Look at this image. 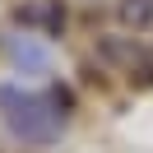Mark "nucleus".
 I'll return each instance as SVG.
<instances>
[{
  "label": "nucleus",
  "mask_w": 153,
  "mask_h": 153,
  "mask_svg": "<svg viewBox=\"0 0 153 153\" xmlns=\"http://www.w3.org/2000/svg\"><path fill=\"white\" fill-rule=\"evenodd\" d=\"M0 116H5V125H10L19 139H60V130H65V93L56 97H42V93H23V88H0Z\"/></svg>",
  "instance_id": "obj_1"
},
{
  "label": "nucleus",
  "mask_w": 153,
  "mask_h": 153,
  "mask_svg": "<svg viewBox=\"0 0 153 153\" xmlns=\"http://www.w3.org/2000/svg\"><path fill=\"white\" fill-rule=\"evenodd\" d=\"M116 19H121L130 33L153 28V0H121V5H116Z\"/></svg>",
  "instance_id": "obj_2"
},
{
  "label": "nucleus",
  "mask_w": 153,
  "mask_h": 153,
  "mask_svg": "<svg viewBox=\"0 0 153 153\" xmlns=\"http://www.w3.org/2000/svg\"><path fill=\"white\" fill-rule=\"evenodd\" d=\"M14 51H19V65L23 70H47V51H37V47H23V42H19V47H14Z\"/></svg>",
  "instance_id": "obj_3"
}]
</instances>
